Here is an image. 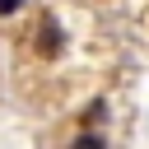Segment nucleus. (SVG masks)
Segmentation results:
<instances>
[{"label":"nucleus","mask_w":149,"mask_h":149,"mask_svg":"<svg viewBox=\"0 0 149 149\" xmlns=\"http://www.w3.org/2000/svg\"><path fill=\"white\" fill-rule=\"evenodd\" d=\"M28 0H0V19H9V14H19Z\"/></svg>","instance_id":"20e7f679"},{"label":"nucleus","mask_w":149,"mask_h":149,"mask_svg":"<svg viewBox=\"0 0 149 149\" xmlns=\"http://www.w3.org/2000/svg\"><path fill=\"white\" fill-rule=\"evenodd\" d=\"M102 116H107V102H102V98H93V102L84 107V126L93 130V126H102Z\"/></svg>","instance_id":"7ed1b4c3"},{"label":"nucleus","mask_w":149,"mask_h":149,"mask_svg":"<svg viewBox=\"0 0 149 149\" xmlns=\"http://www.w3.org/2000/svg\"><path fill=\"white\" fill-rule=\"evenodd\" d=\"M70 149H107V140H102L98 130H79V135L70 140Z\"/></svg>","instance_id":"f03ea898"},{"label":"nucleus","mask_w":149,"mask_h":149,"mask_svg":"<svg viewBox=\"0 0 149 149\" xmlns=\"http://www.w3.org/2000/svg\"><path fill=\"white\" fill-rule=\"evenodd\" d=\"M33 51H37L42 61H56V56H65V28H61L51 14L37 23V33H33Z\"/></svg>","instance_id":"f257e3e1"}]
</instances>
